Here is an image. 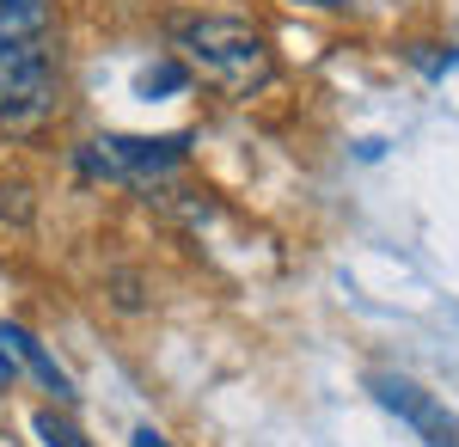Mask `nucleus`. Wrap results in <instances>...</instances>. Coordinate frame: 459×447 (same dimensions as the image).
<instances>
[{"label": "nucleus", "instance_id": "f257e3e1", "mask_svg": "<svg viewBox=\"0 0 459 447\" xmlns=\"http://www.w3.org/2000/svg\"><path fill=\"white\" fill-rule=\"evenodd\" d=\"M178 43H184L190 68L203 80H214L221 92H233V99H251L276 74V56H270L264 31H251L246 19H190L178 31Z\"/></svg>", "mask_w": 459, "mask_h": 447}, {"label": "nucleus", "instance_id": "1a4fd4ad", "mask_svg": "<svg viewBox=\"0 0 459 447\" xmlns=\"http://www.w3.org/2000/svg\"><path fill=\"white\" fill-rule=\"evenodd\" d=\"M307 6H325V13H343L350 0H307Z\"/></svg>", "mask_w": 459, "mask_h": 447}, {"label": "nucleus", "instance_id": "0eeeda50", "mask_svg": "<svg viewBox=\"0 0 459 447\" xmlns=\"http://www.w3.org/2000/svg\"><path fill=\"white\" fill-rule=\"evenodd\" d=\"M178 86H184V68H178V62H160V68L142 74V92H147V99H153V92H178Z\"/></svg>", "mask_w": 459, "mask_h": 447}, {"label": "nucleus", "instance_id": "7ed1b4c3", "mask_svg": "<svg viewBox=\"0 0 459 447\" xmlns=\"http://www.w3.org/2000/svg\"><path fill=\"white\" fill-rule=\"evenodd\" d=\"M374 386V399L386 405V411H398L417 435H423L429 447H459V416L441 405V399H429L417 380H404V374H374L368 380Z\"/></svg>", "mask_w": 459, "mask_h": 447}, {"label": "nucleus", "instance_id": "20e7f679", "mask_svg": "<svg viewBox=\"0 0 459 447\" xmlns=\"http://www.w3.org/2000/svg\"><path fill=\"white\" fill-rule=\"evenodd\" d=\"M49 31H56L49 0H0V49H19V43H49Z\"/></svg>", "mask_w": 459, "mask_h": 447}, {"label": "nucleus", "instance_id": "423d86ee", "mask_svg": "<svg viewBox=\"0 0 459 447\" xmlns=\"http://www.w3.org/2000/svg\"><path fill=\"white\" fill-rule=\"evenodd\" d=\"M31 429L43 435V447H86V435L74 429L68 416H56V411H37V416H31Z\"/></svg>", "mask_w": 459, "mask_h": 447}, {"label": "nucleus", "instance_id": "39448f33", "mask_svg": "<svg viewBox=\"0 0 459 447\" xmlns=\"http://www.w3.org/2000/svg\"><path fill=\"white\" fill-rule=\"evenodd\" d=\"M0 344H6V355H13V362H25V368H31V374L43 380L56 399H74V380L62 374V362H56L49 349L37 344L31 331H19V325H0Z\"/></svg>", "mask_w": 459, "mask_h": 447}, {"label": "nucleus", "instance_id": "6e6552de", "mask_svg": "<svg viewBox=\"0 0 459 447\" xmlns=\"http://www.w3.org/2000/svg\"><path fill=\"white\" fill-rule=\"evenodd\" d=\"M135 447H172L166 435H153V429H135Z\"/></svg>", "mask_w": 459, "mask_h": 447}, {"label": "nucleus", "instance_id": "f03ea898", "mask_svg": "<svg viewBox=\"0 0 459 447\" xmlns=\"http://www.w3.org/2000/svg\"><path fill=\"white\" fill-rule=\"evenodd\" d=\"M184 136H160V141H142V136H110V141H92L86 153H80V166L86 172H105V178H166L184 166Z\"/></svg>", "mask_w": 459, "mask_h": 447}]
</instances>
